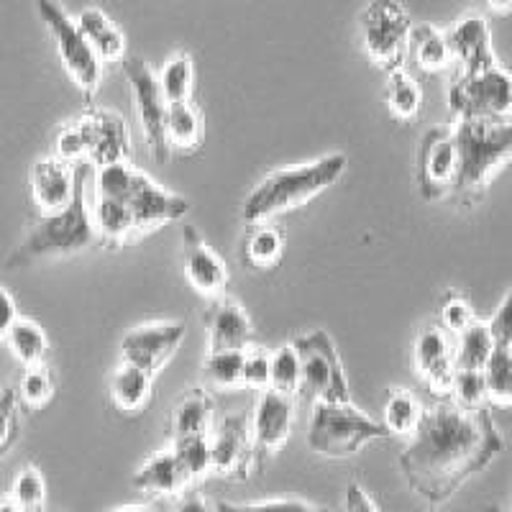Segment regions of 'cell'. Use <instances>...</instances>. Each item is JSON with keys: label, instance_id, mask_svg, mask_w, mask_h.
<instances>
[{"label": "cell", "instance_id": "43", "mask_svg": "<svg viewBox=\"0 0 512 512\" xmlns=\"http://www.w3.org/2000/svg\"><path fill=\"white\" fill-rule=\"evenodd\" d=\"M448 397L459 405H466V408H484L487 405V387H484L482 369H456Z\"/></svg>", "mask_w": 512, "mask_h": 512}, {"label": "cell", "instance_id": "29", "mask_svg": "<svg viewBox=\"0 0 512 512\" xmlns=\"http://www.w3.org/2000/svg\"><path fill=\"white\" fill-rule=\"evenodd\" d=\"M90 221H93V228L100 239L111 241V244H123L126 239L136 236L134 216H131V208H128L126 200L98 198L93 213H90Z\"/></svg>", "mask_w": 512, "mask_h": 512}, {"label": "cell", "instance_id": "53", "mask_svg": "<svg viewBox=\"0 0 512 512\" xmlns=\"http://www.w3.org/2000/svg\"><path fill=\"white\" fill-rule=\"evenodd\" d=\"M111 512H157V510L149 505H126V507H116V510Z\"/></svg>", "mask_w": 512, "mask_h": 512}, {"label": "cell", "instance_id": "37", "mask_svg": "<svg viewBox=\"0 0 512 512\" xmlns=\"http://www.w3.org/2000/svg\"><path fill=\"white\" fill-rule=\"evenodd\" d=\"M300 387V356L295 346L282 344L269 354V387L267 390L280 392V395H297Z\"/></svg>", "mask_w": 512, "mask_h": 512}, {"label": "cell", "instance_id": "17", "mask_svg": "<svg viewBox=\"0 0 512 512\" xmlns=\"http://www.w3.org/2000/svg\"><path fill=\"white\" fill-rule=\"evenodd\" d=\"M77 182H80V177H77L75 164L64 162L59 157H41L39 162H34L29 175L34 205L44 216L67 208L70 200L75 198Z\"/></svg>", "mask_w": 512, "mask_h": 512}, {"label": "cell", "instance_id": "45", "mask_svg": "<svg viewBox=\"0 0 512 512\" xmlns=\"http://www.w3.org/2000/svg\"><path fill=\"white\" fill-rule=\"evenodd\" d=\"M241 384L256 392H264L269 387V351H264L262 346L249 344L244 349Z\"/></svg>", "mask_w": 512, "mask_h": 512}, {"label": "cell", "instance_id": "4", "mask_svg": "<svg viewBox=\"0 0 512 512\" xmlns=\"http://www.w3.org/2000/svg\"><path fill=\"white\" fill-rule=\"evenodd\" d=\"M387 428L354 408V402H315L308 448L323 459H349L367 443L387 438Z\"/></svg>", "mask_w": 512, "mask_h": 512}, {"label": "cell", "instance_id": "49", "mask_svg": "<svg viewBox=\"0 0 512 512\" xmlns=\"http://www.w3.org/2000/svg\"><path fill=\"white\" fill-rule=\"evenodd\" d=\"M344 507L346 512H382L377 502H374V497L369 495L367 489L361 487L359 482H351L349 487H346Z\"/></svg>", "mask_w": 512, "mask_h": 512}, {"label": "cell", "instance_id": "21", "mask_svg": "<svg viewBox=\"0 0 512 512\" xmlns=\"http://www.w3.org/2000/svg\"><path fill=\"white\" fill-rule=\"evenodd\" d=\"M443 36H446L451 59L461 64V72L482 70V67L497 62L489 26L479 13H469V16L459 18Z\"/></svg>", "mask_w": 512, "mask_h": 512}, {"label": "cell", "instance_id": "9", "mask_svg": "<svg viewBox=\"0 0 512 512\" xmlns=\"http://www.w3.org/2000/svg\"><path fill=\"white\" fill-rule=\"evenodd\" d=\"M448 105L459 118H510V75L497 62L482 70L461 72L448 88Z\"/></svg>", "mask_w": 512, "mask_h": 512}, {"label": "cell", "instance_id": "14", "mask_svg": "<svg viewBox=\"0 0 512 512\" xmlns=\"http://www.w3.org/2000/svg\"><path fill=\"white\" fill-rule=\"evenodd\" d=\"M292 423H295V397L264 390L249 423L256 466H262L269 456L285 446L292 433Z\"/></svg>", "mask_w": 512, "mask_h": 512}, {"label": "cell", "instance_id": "32", "mask_svg": "<svg viewBox=\"0 0 512 512\" xmlns=\"http://www.w3.org/2000/svg\"><path fill=\"white\" fill-rule=\"evenodd\" d=\"M484 387H487V402L497 408H507L512 400V351L510 346L495 344L492 354L487 356L482 367Z\"/></svg>", "mask_w": 512, "mask_h": 512}, {"label": "cell", "instance_id": "27", "mask_svg": "<svg viewBox=\"0 0 512 512\" xmlns=\"http://www.w3.org/2000/svg\"><path fill=\"white\" fill-rule=\"evenodd\" d=\"M408 54L413 57V62L418 64L420 70L428 72V75L446 72L448 64H451V52H448L446 36H443V31H438L436 26L431 24H418L410 29Z\"/></svg>", "mask_w": 512, "mask_h": 512}, {"label": "cell", "instance_id": "48", "mask_svg": "<svg viewBox=\"0 0 512 512\" xmlns=\"http://www.w3.org/2000/svg\"><path fill=\"white\" fill-rule=\"evenodd\" d=\"M512 295L507 292L505 297H502L500 308L495 310V315L487 320V328L489 333H492V338H495V344H502V346H510V338H512Z\"/></svg>", "mask_w": 512, "mask_h": 512}, {"label": "cell", "instance_id": "1", "mask_svg": "<svg viewBox=\"0 0 512 512\" xmlns=\"http://www.w3.org/2000/svg\"><path fill=\"white\" fill-rule=\"evenodd\" d=\"M502 451L505 441L487 408H466L451 397H441L425 408L418 431L397 461L415 495L438 505L487 469Z\"/></svg>", "mask_w": 512, "mask_h": 512}, {"label": "cell", "instance_id": "33", "mask_svg": "<svg viewBox=\"0 0 512 512\" xmlns=\"http://www.w3.org/2000/svg\"><path fill=\"white\" fill-rule=\"evenodd\" d=\"M384 103L390 108L397 121H415L423 108V93L415 77L405 70H395L387 75V90H384Z\"/></svg>", "mask_w": 512, "mask_h": 512}, {"label": "cell", "instance_id": "25", "mask_svg": "<svg viewBox=\"0 0 512 512\" xmlns=\"http://www.w3.org/2000/svg\"><path fill=\"white\" fill-rule=\"evenodd\" d=\"M152 395H154L152 374L144 372V369L123 361L121 367L113 372L111 400H113V408H116L118 413H126V415L141 413L144 408H149Z\"/></svg>", "mask_w": 512, "mask_h": 512}, {"label": "cell", "instance_id": "18", "mask_svg": "<svg viewBox=\"0 0 512 512\" xmlns=\"http://www.w3.org/2000/svg\"><path fill=\"white\" fill-rule=\"evenodd\" d=\"M182 239H185V277L192 285V290L203 297L223 295L228 285V267L216 251L210 249L208 241L200 236L195 226L187 223L182 228Z\"/></svg>", "mask_w": 512, "mask_h": 512}, {"label": "cell", "instance_id": "51", "mask_svg": "<svg viewBox=\"0 0 512 512\" xmlns=\"http://www.w3.org/2000/svg\"><path fill=\"white\" fill-rule=\"evenodd\" d=\"M177 512H213V507H210L208 502L198 495V492H190L187 497H182Z\"/></svg>", "mask_w": 512, "mask_h": 512}, {"label": "cell", "instance_id": "47", "mask_svg": "<svg viewBox=\"0 0 512 512\" xmlns=\"http://www.w3.org/2000/svg\"><path fill=\"white\" fill-rule=\"evenodd\" d=\"M54 157L64 159V162H80L88 154V144H85V128H82V121L70 123L64 126L62 131L54 139Z\"/></svg>", "mask_w": 512, "mask_h": 512}, {"label": "cell", "instance_id": "19", "mask_svg": "<svg viewBox=\"0 0 512 512\" xmlns=\"http://www.w3.org/2000/svg\"><path fill=\"white\" fill-rule=\"evenodd\" d=\"M82 128H85V144L88 154L85 159L95 167L123 162L131 152V139H128V126L116 111H95L82 116Z\"/></svg>", "mask_w": 512, "mask_h": 512}, {"label": "cell", "instance_id": "30", "mask_svg": "<svg viewBox=\"0 0 512 512\" xmlns=\"http://www.w3.org/2000/svg\"><path fill=\"white\" fill-rule=\"evenodd\" d=\"M282 251H285V241L277 228L267 226V223H256L254 231L244 239V264H249L256 272H269L280 264Z\"/></svg>", "mask_w": 512, "mask_h": 512}, {"label": "cell", "instance_id": "12", "mask_svg": "<svg viewBox=\"0 0 512 512\" xmlns=\"http://www.w3.org/2000/svg\"><path fill=\"white\" fill-rule=\"evenodd\" d=\"M185 333L187 328L177 320H157V323L131 328L121 341L123 361L144 369L154 377L180 351Z\"/></svg>", "mask_w": 512, "mask_h": 512}, {"label": "cell", "instance_id": "22", "mask_svg": "<svg viewBox=\"0 0 512 512\" xmlns=\"http://www.w3.org/2000/svg\"><path fill=\"white\" fill-rule=\"evenodd\" d=\"M131 484H134L136 492H144L149 497H177L185 492L190 479L182 472L175 451L162 448L139 466V472L134 474Z\"/></svg>", "mask_w": 512, "mask_h": 512}, {"label": "cell", "instance_id": "2", "mask_svg": "<svg viewBox=\"0 0 512 512\" xmlns=\"http://www.w3.org/2000/svg\"><path fill=\"white\" fill-rule=\"evenodd\" d=\"M349 159L344 154H328L305 164L274 169L246 198L241 216L249 226L267 223L269 218L315 200L320 192L336 185L344 177Z\"/></svg>", "mask_w": 512, "mask_h": 512}, {"label": "cell", "instance_id": "6", "mask_svg": "<svg viewBox=\"0 0 512 512\" xmlns=\"http://www.w3.org/2000/svg\"><path fill=\"white\" fill-rule=\"evenodd\" d=\"M300 356L297 395L308 402H349V382L336 344L328 331H310L292 341Z\"/></svg>", "mask_w": 512, "mask_h": 512}, {"label": "cell", "instance_id": "16", "mask_svg": "<svg viewBox=\"0 0 512 512\" xmlns=\"http://www.w3.org/2000/svg\"><path fill=\"white\" fill-rule=\"evenodd\" d=\"M415 369L438 397H448L451 379H454V346L448 341V333L438 323H428L418 333L413 346Z\"/></svg>", "mask_w": 512, "mask_h": 512}, {"label": "cell", "instance_id": "24", "mask_svg": "<svg viewBox=\"0 0 512 512\" xmlns=\"http://www.w3.org/2000/svg\"><path fill=\"white\" fill-rule=\"evenodd\" d=\"M216 423V402L208 392L190 390L177 400L172 418H169V433L172 441L187 436H208Z\"/></svg>", "mask_w": 512, "mask_h": 512}, {"label": "cell", "instance_id": "40", "mask_svg": "<svg viewBox=\"0 0 512 512\" xmlns=\"http://www.w3.org/2000/svg\"><path fill=\"white\" fill-rule=\"evenodd\" d=\"M210 436V433H208ZM208 436H187L172 441L177 461H180L182 472L187 474L190 482L205 477L210 472V441Z\"/></svg>", "mask_w": 512, "mask_h": 512}, {"label": "cell", "instance_id": "20", "mask_svg": "<svg viewBox=\"0 0 512 512\" xmlns=\"http://www.w3.org/2000/svg\"><path fill=\"white\" fill-rule=\"evenodd\" d=\"M205 328H208V351H241L251 344L254 336L246 310L241 308L239 300L226 295L210 297L205 308Z\"/></svg>", "mask_w": 512, "mask_h": 512}, {"label": "cell", "instance_id": "44", "mask_svg": "<svg viewBox=\"0 0 512 512\" xmlns=\"http://www.w3.org/2000/svg\"><path fill=\"white\" fill-rule=\"evenodd\" d=\"M474 320L477 318H474L472 305L466 303L461 295H456V292H448V295L441 300V305H438V326H441L446 333L459 336L464 328L472 326Z\"/></svg>", "mask_w": 512, "mask_h": 512}, {"label": "cell", "instance_id": "8", "mask_svg": "<svg viewBox=\"0 0 512 512\" xmlns=\"http://www.w3.org/2000/svg\"><path fill=\"white\" fill-rule=\"evenodd\" d=\"M34 6L41 24L47 26L49 36L54 39V47H57V54L62 59L67 75L72 77V82L82 93L93 100L95 93H98L100 64L103 62L95 57L82 31L77 29L75 18L64 11L57 0H34Z\"/></svg>", "mask_w": 512, "mask_h": 512}, {"label": "cell", "instance_id": "31", "mask_svg": "<svg viewBox=\"0 0 512 512\" xmlns=\"http://www.w3.org/2000/svg\"><path fill=\"white\" fill-rule=\"evenodd\" d=\"M6 344L8 349H11V354L16 356V361H21L24 367L39 364V361H47L49 336L36 320L16 318V323H13L11 331H8L6 336Z\"/></svg>", "mask_w": 512, "mask_h": 512}, {"label": "cell", "instance_id": "5", "mask_svg": "<svg viewBox=\"0 0 512 512\" xmlns=\"http://www.w3.org/2000/svg\"><path fill=\"white\" fill-rule=\"evenodd\" d=\"M95 239H98V233H95L93 221H90V210L88 203H85V192H82L80 180L70 205L41 218L29 231L24 244L13 251L8 267L34 262L39 256L77 254L82 249H90L95 244Z\"/></svg>", "mask_w": 512, "mask_h": 512}, {"label": "cell", "instance_id": "15", "mask_svg": "<svg viewBox=\"0 0 512 512\" xmlns=\"http://www.w3.org/2000/svg\"><path fill=\"white\" fill-rule=\"evenodd\" d=\"M126 203L131 208V216H134L136 236L146 231H154V228L164 226V223L180 221V218L187 216V210H190V203L185 198L164 190L162 185H157L144 172H136Z\"/></svg>", "mask_w": 512, "mask_h": 512}, {"label": "cell", "instance_id": "13", "mask_svg": "<svg viewBox=\"0 0 512 512\" xmlns=\"http://www.w3.org/2000/svg\"><path fill=\"white\" fill-rule=\"evenodd\" d=\"M210 472L228 479H246L254 461L249 420L244 415H226L210 428Z\"/></svg>", "mask_w": 512, "mask_h": 512}, {"label": "cell", "instance_id": "3", "mask_svg": "<svg viewBox=\"0 0 512 512\" xmlns=\"http://www.w3.org/2000/svg\"><path fill=\"white\" fill-rule=\"evenodd\" d=\"M454 139L459 152V177L451 198L461 205H474L482 200L497 172L510 162V118H459Z\"/></svg>", "mask_w": 512, "mask_h": 512}, {"label": "cell", "instance_id": "28", "mask_svg": "<svg viewBox=\"0 0 512 512\" xmlns=\"http://www.w3.org/2000/svg\"><path fill=\"white\" fill-rule=\"evenodd\" d=\"M425 405L415 392L408 390H390L384 397V410L379 423L387 428L390 436L410 438L418 431L420 420H423Z\"/></svg>", "mask_w": 512, "mask_h": 512}, {"label": "cell", "instance_id": "39", "mask_svg": "<svg viewBox=\"0 0 512 512\" xmlns=\"http://www.w3.org/2000/svg\"><path fill=\"white\" fill-rule=\"evenodd\" d=\"M241 361H244V349H223V351H208L203 364L205 382L221 390H231L241 384Z\"/></svg>", "mask_w": 512, "mask_h": 512}, {"label": "cell", "instance_id": "54", "mask_svg": "<svg viewBox=\"0 0 512 512\" xmlns=\"http://www.w3.org/2000/svg\"><path fill=\"white\" fill-rule=\"evenodd\" d=\"M489 512H507V510H502V507H492V510Z\"/></svg>", "mask_w": 512, "mask_h": 512}, {"label": "cell", "instance_id": "11", "mask_svg": "<svg viewBox=\"0 0 512 512\" xmlns=\"http://www.w3.org/2000/svg\"><path fill=\"white\" fill-rule=\"evenodd\" d=\"M123 72H126L128 88L134 93L136 113H139L141 128L146 134V144L152 149L157 162H167L169 159V144L164 136V111H167V100H164L162 90H159L157 72L139 57L123 59Z\"/></svg>", "mask_w": 512, "mask_h": 512}, {"label": "cell", "instance_id": "35", "mask_svg": "<svg viewBox=\"0 0 512 512\" xmlns=\"http://www.w3.org/2000/svg\"><path fill=\"white\" fill-rule=\"evenodd\" d=\"M495 349V338L489 333L487 323L474 320L472 326L459 333L454 349V367L456 369H482L487 356Z\"/></svg>", "mask_w": 512, "mask_h": 512}, {"label": "cell", "instance_id": "41", "mask_svg": "<svg viewBox=\"0 0 512 512\" xmlns=\"http://www.w3.org/2000/svg\"><path fill=\"white\" fill-rule=\"evenodd\" d=\"M134 177L136 169L126 159L98 167V175H95V195L98 198L126 200L128 192H131V185H134Z\"/></svg>", "mask_w": 512, "mask_h": 512}, {"label": "cell", "instance_id": "10", "mask_svg": "<svg viewBox=\"0 0 512 512\" xmlns=\"http://www.w3.org/2000/svg\"><path fill=\"white\" fill-rule=\"evenodd\" d=\"M418 190L425 200H443L454 195L459 177V152H456L454 126H431L423 134L418 149Z\"/></svg>", "mask_w": 512, "mask_h": 512}, {"label": "cell", "instance_id": "23", "mask_svg": "<svg viewBox=\"0 0 512 512\" xmlns=\"http://www.w3.org/2000/svg\"><path fill=\"white\" fill-rule=\"evenodd\" d=\"M100 62H121L126 57V36L100 8H85L75 21Z\"/></svg>", "mask_w": 512, "mask_h": 512}, {"label": "cell", "instance_id": "46", "mask_svg": "<svg viewBox=\"0 0 512 512\" xmlns=\"http://www.w3.org/2000/svg\"><path fill=\"white\" fill-rule=\"evenodd\" d=\"M213 512H326L305 500H267V502H218Z\"/></svg>", "mask_w": 512, "mask_h": 512}, {"label": "cell", "instance_id": "36", "mask_svg": "<svg viewBox=\"0 0 512 512\" xmlns=\"http://www.w3.org/2000/svg\"><path fill=\"white\" fill-rule=\"evenodd\" d=\"M159 90H162L167 103H177V100H190L192 85H195V62L187 52L175 54L162 67L157 75Z\"/></svg>", "mask_w": 512, "mask_h": 512}, {"label": "cell", "instance_id": "52", "mask_svg": "<svg viewBox=\"0 0 512 512\" xmlns=\"http://www.w3.org/2000/svg\"><path fill=\"white\" fill-rule=\"evenodd\" d=\"M484 3H487V6L492 8V11L502 13V16H505V13L510 11V6H512V0H484Z\"/></svg>", "mask_w": 512, "mask_h": 512}, {"label": "cell", "instance_id": "34", "mask_svg": "<svg viewBox=\"0 0 512 512\" xmlns=\"http://www.w3.org/2000/svg\"><path fill=\"white\" fill-rule=\"evenodd\" d=\"M16 395L18 402H21V408H47L49 402L54 400V395H57V379H54V372L49 369L47 361H39V364L24 367L21 382H18L16 387Z\"/></svg>", "mask_w": 512, "mask_h": 512}, {"label": "cell", "instance_id": "42", "mask_svg": "<svg viewBox=\"0 0 512 512\" xmlns=\"http://www.w3.org/2000/svg\"><path fill=\"white\" fill-rule=\"evenodd\" d=\"M18 436H21V402L16 387H6L0 390V459H6Z\"/></svg>", "mask_w": 512, "mask_h": 512}, {"label": "cell", "instance_id": "50", "mask_svg": "<svg viewBox=\"0 0 512 512\" xmlns=\"http://www.w3.org/2000/svg\"><path fill=\"white\" fill-rule=\"evenodd\" d=\"M18 318V308H16V300L11 297V292H6L0 287V341H6L8 331L11 326L16 323Z\"/></svg>", "mask_w": 512, "mask_h": 512}, {"label": "cell", "instance_id": "26", "mask_svg": "<svg viewBox=\"0 0 512 512\" xmlns=\"http://www.w3.org/2000/svg\"><path fill=\"white\" fill-rule=\"evenodd\" d=\"M164 136H167L169 149L180 152H195L203 141V118L192 105V100H177L167 103L164 111Z\"/></svg>", "mask_w": 512, "mask_h": 512}, {"label": "cell", "instance_id": "7", "mask_svg": "<svg viewBox=\"0 0 512 512\" xmlns=\"http://www.w3.org/2000/svg\"><path fill=\"white\" fill-rule=\"evenodd\" d=\"M410 29L413 24L400 0H369L359 13L361 47L387 75L405 67Z\"/></svg>", "mask_w": 512, "mask_h": 512}, {"label": "cell", "instance_id": "38", "mask_svg": "<svg viewBox=\"0 0 512 512\" xmlns=\"http://www.w3.org/2000/svg\"><path fill=\"white\" fill-rule=\"evenodd\" d=\"M8 497L16 502V507L21 512H44V502H47V482H44V474L34 464L24 466L16 474V479H13Z\"/></svg>", "mask_w": 512, "mask_h": 512}]
</instances>
